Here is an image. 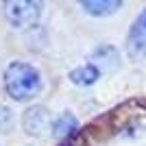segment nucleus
Listing matches in <instances>:
<instances>
[{
	"mask_svg": "<svg viewBox=\"0 0 146 146\" xmlns=\"http://www.w3.org/2000/svg\"><path fill=\"white\" fill-rule=\"evenodd\" d=\"M18 116L9 105H0V133H11L15 129Z\"/></svg>",
	"mask_w": 146,
	"mask_h": 146,
	"instance_id": "9",
	"label": "nucleus"
},
{
	"mask_svg": "<svg viewBox=\"0 0 146 146\" xmlns=\"http://www.w3.org/2000/svg\"><path fill=\"white\" fill-rule=\"evenodd\" d=\"M52 120L55 118L50 116L48 107H44V105H31L29 109L22 113V129L31 137H42V135H46L52 129Z\"/></svg>",
	"mask_w": 146,
	"mask_h": 146,
	"instance_id": "3",
	"label": "nucleus"
},
{
	"mask_svg": "<svg viewBox=\"0 0 146 146\" xmlns=\"http://www.w3.org/2000/svg\"><path fill=\"white\" fill-rule=\"evenodd\" d=\"M2 85L7 96H11L15 103H26L44 92V76L35 66L13 59L2 72Z\"/></svg>",
	"mask_w": 146,
	"mask_h": 146,
	"instance_id": "1",
	"label": "nucleus"
},
{
	"mask_svg": "<svg viewBox=\"0 0 146 146\" xmlns=\"http://www.w3.org/2000/svg\"><path fill=\"white\" fill-rule=\"evenodd\" d=\"M127 52L133 59L146 55V9L135 18V22L127 33Z\"/></svg>",
	"mask_w": 146,
	"mask_h": 146,
	"instance_id": "4",
	"label": "nucleus"
},
{
	"mask_svg": "<svg viewBox=\"0 0 146 146\" xmlns=\"http://www.w3.org/2000/svg\"><path fill=\"white\" fill-rule=\"evenodd\" d=\"M90 63L96 66L100 72H111L120 68V55L111 44H100L90 52Z\"/></svg>",
	"mask_w": 146,
	"mask_h": 146,
	"instance_id": "5",
	"label": "nucleus"
},
{
	"mask_svg": "<svg viewBox=\"0 0 146 146\" xmlns=\"http://www.w3.org/2000/svg\"><path fill=\"white\" fill-rule=\"evenodd\" d=\"M120 7H122L120 0H85V2H81V9H83L87 15H94V18L111 15V13H116Z\"/></svg>",
	"mask_w": 146,
	"mask_h": 146,
	"instance_id": "8",
	"label": "nucleus"
},
{
	"mask_svg": "<svg viewBox=\"0 0 146 146\" xmlns=\"http://www.w3.org/2000/svg\"><path fill=\"white\" fill-rule=\"evenodd\" d=\"M42 9L33 0H9L5 2V20L11 29H33L42 18Z\"/></svg>",
	"mask_w": 146,
	"mask_h": 146,
	"instance_id": "2",
	"label": "nucleus"
},
{
	"mask_svg": "<svg viewBox=\"0 0 146 146\" xmlns=\"http://www.w3.org/2000/svg\"><path fill=\"white\" fill-rule=\"evenodd\" d=\"M79 127H81V122L72 111H61L59 116H55V120H52L50 135H52L55 140H66V137H70V135L76 133Z\"/></svg>",
	"mask_w": 146,
	"mask_h": 146,
	"instance_id": "6",
	"label": "nucleus"
},
{
	"mask_svg": "<svg viewBox=\"0 0 146 146\" xmlns=\"http://www.w3.org/2000/svg\"><path fill=\"white\" fill-rule=\"evenodd\" d=\"M100 70H98L96 66H92L90 61L87 63H83V66H76V68H72L70 70V81H72L74 85H79V87H90V85H94L98 79H100Z\"/></svg>",
	"mask_w": 146,
	"mask_h": 146,
	"instance_id": "7",
	"label": "nucleus"
}]
</instances>
